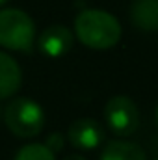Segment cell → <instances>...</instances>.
<instances>
[{
    "label": "cell",
    "mask_w": 158,
    "mask_h": 160,
    "mask_svg": "<svg viewBox=\"0 0 158 160\" xmlns=\"http://www.w3.org/2000/svg\"><path fill=\"white\" fill-rule=\"evenodd\" d=\"M75 34L84 47L106 50L119 43L123 30L112 13L102 9H84L75 19Z\"/></svg>",
    "instance_id": "1"
},
{
    "label": "cell",
    "mask_w": 158,
    "mask_h": 160,
    "mask_svg": "<svg viewBox=\"0 0 158 160\" xmlns=\"http://www.w3.org/2000/svg\"><path fill=\"white\" fill-rule=\"evenodd\" d=\"M36 39V24L22 9H0V45L7 50L30 52Z\"/></svg>",
    "instance_id": "2"
},
{
    "label": "cell",
    "mask_w": 158,
    "mask_h": 160,
    "mask_svg": "<svg viewBox=\"0 0 158 160\" xmlns=\"http://www.w3.org/2000/svg\"><path fill=\"white\" fill-rule=\"evenodd\" d=\"M4 121L13 136L34 138L45 127V112L36 101L17 97L4 108Z\"/></svg>",
    "instance_id": "3"
},
{
    "label": "cell",
    "mask_w": 158,
    "mask_h": 160,
    "mask_svg": "<svg viewBox=\"0 0 158 160\" xmlns=\"http://www.w3.org/2000/svg\"><path fill=\"white\" fill-rule=\"evenodd\" d=\"M104 119L112 134L128 138L140 127V112H138L136 102L130 97L116 95L104 106Z\"/></svg>",
    "instance_id": "4"
},
{
    "label": "cell",
    "mask_w": 158,
    "mask_h": 160,
    "mask_svg": "<svg viewBox=\"0 0 158 160\" xmlns=\"http://www.w3.org/2000/svg\"><path fill=\"white\" fill-rule=\"evenodd\" d=\"M69 142L80 151H91L104 143V128L95 119L82 118L71 123L69 127Z\"/></svg>",
    "instance_id": "5"
},
{
    "label": "cell",
    "mask_w": 158,
    "mask_h": 160,
    "mask_svg": "<svg viewBox=\"0 0 158 160\" xmlns=\"http://www.w3.org/2000/svg\"><path fill=\"white\" fill-rule=\"evenodd\" d=\"M75 43V36L73 32L63 26V24H52L48 28H45L39 36V50L48 56V58H62L65 56Z\"/></svg>",
    "instance_id": "6"
},
{
    "label": "cell",
    "mask_w": 158,
    "mask_h": 160,
    "mask_svg": "<svg viewBox=\"0 0 158 160\" xmlns=\"http://www.w3.org/2000/svg\"><path fill=\"white\" fill-rule=\"evenodd\" d=\"M130 21L143 32H158V0H132Z\"/></svg>",
    "instance_id": "7"
},
{
    "label": "cell",
    "mask_w": 158,
    "mask_h": 160,
    "mask_svg": "<svg viewBox=\"0 0 158 160\" xmlns=\"http://www.w3.org/2000/svg\"><path fill=\"white\" fill-rule=\"evenodd\" d=\"M22 82L19 63L6 52H0V99L13 97Z\"/></svg>",
    "instance_id": "8"
},
{
    "label": "cell",
    "mask_w": 158,
    "mask_h": 160,
    "mask_svg": "<svg viewBox=\"0 0 158 160\" xmlns=\"http://www.w3.org/2000/svg\"><path fill=\"white\" fill-rule=\"evenodd\" d=\"M101 160H147L145 151L128 140H110L102 147Z\"/></svg>",
    "instance_id": "9"
},
{
    "label": "cell",
    "mask_w": 158,
    "mask_h": 160,
    "mask_svg": "<svg viewBox=\"0 0 158 160\" xmlns=\"http://www.w3.org/2000/svg\"><path fill=\"white\" fill-rule=\"evenodd\" d=\"M15 160H56V155L45 143H28L17 151Z\"/></svg>",
    "instance_id": "10"
},
{
    "label": "cell",
    "mask_w": 158,
    "mask_h": 160,
    "mask_svg": "<svg viewBox=\"0 0 158 160\" xmlns=\"http://www.w3.org/2000/svg\"><path fill=\"white\" fill-rule=\"evenodd\" d=\"M45 145L56 155V153H60L62 149H63V136H62V132H50L48 136H47V140H45Z\"/></svg>",
    "instance_id": "11"
},
{
    "label": "cell",
    "mask_w": 158,
    "mask_h": 160,
    "mask_svg": "<svg viewBox=\"0 0 158 160\" xmlns=\"http://www.w3.org/2000/svg\"><path fill=\"white\" fill-rule=\"evenodd\" d=\"M63 160H86V158L80 157V155H69V157H65Z\"/></svg>",
    "instance_id": "12"
},
{
    "label": "cell",
    "mask_w": 158,
    "mask_h": 160,
    "mask_svg": "<svg viewBox=\"0 0 158 160\" xmlns=\"http://www.w3.org/2000/svg\"><path fill=\"white\" fill-rule=\"evenodd\" d=\"M6 4H7V0H0V8H2V6H6Z\"/></svg>",
    "instance_id": "13"
},
{
    "label": "cell",
    "mask_w": 158,
    "mask_h": 160,
    "mask_svg": "<svg viewBox=\"0 0 158 160\" xmlns=\"http://www.w3.org/2000/svg\"><path fill=\"white\" fill-rule=\"evenodd\" d=\"M156 125H158V106H156Z\"/></svg>",
    "instance_id": "14"
},
{
    "label": "cell",
    "mask_w": 158,
    "mask_h": 160,
    "mask_svg": "<svg viewBox=\"0 0 158 160\" xmlns=\"http://www.w3.org/2000/svg\"><path fill=\"white\" fill-rule=\"evenodd\" d=\"M0 118H2V108H0Z\"/></svg>",
    "instance_id": "15"
},
{
    "label": "cell",
    "mask_w": 158,
    "mask_h": 160,
    "mask_svg": "<svg viewBox=\"0 0 158 160\" xmlns=\"http://www.w3.org/2000/svg\"><path fill=\"white\" fill-rule=\"evenodd\" d=\"M155 160H158V158H155Z\"/></svg>",
    "instance_id": "16"
}]
</instances>
